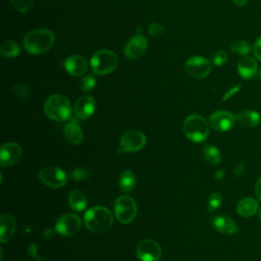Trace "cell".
I'll return each mask as SVG.
<instances>
[{
  "label": "cell",
  "mask_w": 261,
  "mask_h": 261,
  "mask_svg": "<svg viewBox=\"0 0 261 261\" xmlns=\"http://www.w3.org/2000/svg\"><path fill=\"white\" fill-rule=\"evenodd\" d=\"M22 261H31V260H22Z\"/></svg>",
  "instance_id": "b9f144b4"
},
{
  "label": "cell",
  "mask_w": 261,
  "mask_h": 261,
  "mask_svg": "<svg viewBox=\"0 0 261 261\" xmlns=\"http://www.w3.org/2000/svg\"><path fill=\"white\" fill-rule=\"evenodd\" d=\"M211 223L218 232L223 234H234L239 229L237 222L226 215H218L214 217Z\"/></svg>",
  "instance_id": "ac0fdd59"
},
{
  "label": "cell",
  "mask_w": 261,
  "mask_h": 261,
  "mask_svg": "<svg viewBox=\"0 0 261 261\" xmlns=\"http://www.w3.org/2000/svg\"><path fill=\"white\" fill-rule=\"evenodd\" d=\"M66 71L73 76H82L88 70V62L81 55H70L64 61Z\"/></svg>",
  "instance_id": "2e32d148"
},
{
  "label": "cell",
  "mask_w": 261,
  "mask_h": 261,
  "mask_svg": "<svg viewBox=\"0 0 261 261\" xmlns=\"http://www.w3.org/2000/svg\"><path fill=\"white\" fill-rule=\"evenodd\" d=\"M119 187L120 189L125 192L128 193L130 191H133L137 185V178L134 174L133 171L130 170H124L120 176H119V180H118Z\"/></svg>",
  "instance_id": "cb8c5ba5"
},
{
  "label": "cell",
  "mask_w": 261,
  "mask_h": 261,
  "mask_svg": "<svg viewBox=\"0 0 261 261\" xmlns=\"http://www.w3.org/2000/svg\"><path fill=\"white\" fill-rule=\"evenodd\" d=\"M90 176V172L88 169L83 167H76L70 172V178L74 180H83Z\"/></svg>",
  "instance_id": "d6a6232c"
},
{
  "label": "cell",
  "mask_w": 261,
  "mask_h": 261,
  "mask_svg": "<svg viewBox=\"0 0 261 261\" xmlns=\"http://www.w3.org/2000/svg\"><path fill=\"white\" fill-rule=\"evenodd\" d=\"M40 180L50 188H61L67 181L66 172L57 166H46L39 171Z\"/></svg>",
  "instance_id": "52a82bcc"
},
{
  "label": "cell",
  "mask_w": 261,
  "mask_h": 261,
  "mask_svg": "<svg viewBox=\"0 0 261 261\" xmlns=\"http://www.w3.org/2000/svg\"><path fill=\"white\" fill-rule=\"evenodd\" d=\"M21 155V147L17 143H5L1 146L0 149V164L3 167L11 166L19 161Z\"/></svg>",
  "instance_id": "4fadbf2b"
},
{
  "label": "cell",
  "mask_w": 261,
  "mask_h": 261,
  "mask_svg": "<svg viewBox=\"0 0 261 261\" xmlns=\"http://www.w3.org/2000/svg\"><path fill=\"white\" fill-rule=\"evenodd\" d=\"M13 8L18 12H27L33 6L34 0H10Z\"/></svg>",
  "instance_id": "4dcf8cb0"
},
{
  "label": "cell",
  "mask_w": 261,
  "mask_h": 261,
  "mask_svg": "<svg viewBox=\"0 0 261 261\" xmlns=\"http://www.w3.org/2000/svg\"><path fill=\"white\" fill-rule=\"evenodd\" d=\"M136 253L141 261H158L161 258L162 249L156 241L147 239L138 244Z\"/></svg>",
  "instance_id": "8fae6325"
},
{
  "label": "cell",
  "mask_w": 261,
  "mask_h": 261,
  "mask_svg": "<svg viewBox=\"0 0 261 261\" xmlns=\"http://www.w3.org/2000/svg\"><path fill=\"white\" fill-rule=\"evenodd\" d=\"M202 151H203V156L208 163L212 165H218L221 162V154L215 146L206 144L203 147Z\"/></svg>",
  "instance_id": "d4e9b609"
},
{
  "label": "cell",
  "mask_w": 261,
  "mask_h": 261,
  "mask_svg": "<svg viewBox=\"0 0 261 261\" xmlns=\"http://www.w3.org/2000/svg\"><path fill=\"white\" fill-rule=\"evenodd\" d=\"M237 122L244 128H254L261 120V116L257 111L245 110L236 115Z\"/></svg>",
  "instance_id": "44dd1931"
},
{
  "label": "cell",
  "mask_w": 261,
  "mask_h": 261,
  "mask_svg": "<svg viewBox=\"0 0 261 261\" xmlns=\"http://www.w3.org/2000/svg\"><path fill=\"white\" fill-rule=\"evenodd\" d=\"M208 122L214 130L227 132L234 126L237 118L236 115H233L231 112L225 110H218L213 112L209 116Z\"/></svg>",
  "instance_id": "7c38bea8"
},
{
  "label": "cell",
  "mask_w": 261,
  "mask_h": 261,
  "mask_svg": "<svg viewBox=\"0 0 261 261\" xmlns=\"http://www.w3.org/2000/svg\"><path fill=\"white\" fill-rule=\"evenodd\" d=\"M227 59H228V55L223 50H218V51L214 52L211 56V61L216 66H221V65L225 64Z\"/></svg>",
  "instance_id": "1f68e13d"
},
{
  "label": "cell",
  "mask_w": 261,
  "mask_h": 261,
  "mask_svg": "<svg viewBox=\"0 0 261 261\" xmlns=\"http://www.w3.org/2000/svg\"><path fill=\"white\" fill-rule=\"evenodd\" d=\"M146 142V137L142 132L136 129L125 132L119 141V151L125 153L137 152L145 147Z\"/></svg>",
  "instance_id": "ba28073f"
},
{
  "label": "cell",
  "mask_w": 261,
  "mask_h": 261,
  "mask_svg": "<svg viewBox=\"0 0 261 261\" xmlns=\"http://www.w3.org/2000/svg\"><path fill=\"white\" fill-rule=\"evenodd\" d=\"M255 193H256V196H257L258 200L261 201V177H259V179L256 181Z\"/></svg>",
  "instance_id": "8d00e7d4"
},
{
  "label": "cell",
  "mask_w": 261,
  "mask_h": 261,
  "mask_svg": "<svg viewBox=\"0 0 261 261\" xmlns=\"http://www.w3.org/2000/svg\"><path fill=\"white\" fill-rule=\"evenodd\" d=\"M211 62L202 56H192L185 63L186 72L195 79H204L211 71Z\"/></svg>",
  "instance_id": "30bf717a"
},
{
  "label": "cell",
  "mask_w": 261,
  "mask_h": 261,
  "mask_svg": "<svg viewBox=\"0 0 261 261\" xmlns=\"http://www.w3.org/2000/svg\"><path fill=\"white\" fill-rule=\"evenodd\" d=\"M12 92L13 94L21 101H25L29 96H30V92H29V89H28V86L23 83H18L16 84L13 89H12Z\"/></svg>",
  "instance_id": "f1b7e54d"
},
{
  "label": "cell",
  "mask_w": 261,
  "mask_h": 261,
  "mask_svg": "<svg viewBox=\"0 0 261 261\" xmlns=\"http://www.w3.org/2000/svg\"><path fill=\"white\" fill-rule=\"evenodd\" d=\"M138 212L137 203L130 196H120L114 203V213L116 219L123 224L132 222Z\"/></svg>",
  "instance_id": "8992f818"
},
{
  "label": "cell",
  "mask_w": 261,
  "mask_h": 261,
  "mask_svg": "<svg viewBox=\"0 0 261 261\" xmlns=\"http://www.w3.org/2000/svg\"><path fill=\"white\" fill-rule=\"evenodd\" d=\"M148 32H149V35L152 37H159L164 34V28L157 22H152L149 25Z\"/></svg>",
  "instance_id": "836d02e7"
},
{
  "label": "cell",
  "mask_w": 261,
  "mask_h": 261,
  "mask_svg": "<svg viewBox=\"0 0 261 261\" xmlns=\"http://www.w3.org/2000/svg\"><path fill=\"white\" fill-rule=\"evenodd\" d=\"M258 215H259V219H260V221H261V208L259 209V212H258Z\"/></svg>",
  "instance_id": "ab89813d"
},
{
  "label": "cell",
  "mask_w": 261,
  "mask_h": 261,
  "mask_svg": "<svg viewBox=\"0 0 261 261\" xmlns=\"http://www.w3.org/2000/svg\"><path fill=\"white\" fill-rule=\"evenodd\" d=\"M44 112L49 118L62 122L71 117L72 107L66 96L54 94L47 98L44 104Z\"/></svg>",
  "instance_id": "3957f363"
},
{
  "label": "cell",
  "mask_w": 261,
  "mask_h": 261,
  "mask_svg": "<svg viewBox=\"0 0 261 261\" xmlns=\"http://www.w3.org/2000/svg\"><path fill=\"white\" fill-rule=\"evenodd\" d=\"M223 176H224V171L221 170V169H219V170H217V171L215 172L214 178H215L216 180H220V179L223 178Z\"/></svg>",
  "instance_id": "74e56055"
},
{
  "label": "cell",
  "mask_w": 261,
  "mask_h": 261,
  "mask_svg": "<svg viewBox=\"0 0 261 261\" xmlns=\"http://www.w3.org/2000/svg\"><path fill=\"white\" fill-rule=\"evenodd\" d=\"M55 41V35L47 29H36L23 37L24 49L31 54H42L47 52Z\"/></svg>",
  "instance_id": "6da1fadb"
},
{
  "label": "cell",
  "mask_w": 261,
  "mask_h": 261,
  "mask_svg": "<svg viewBox=\"0 0 261 261\" xmlns=\"http://www.w3.org/2000/svg\"><path fill=\"white\" fill-rule=\"evenodd\" d=\"M148 42L143 35L134 36L125 45L124 55L127 59H137L141 57L147 50Z\"/></svg>",
  "instance_id": "5bb4252c"
},
{
  "label": "cell",
  "mask_w": 261,
  "mask_h": 261,
  "mask_svg": "<svg viewBox=\"0 0 261 261\" xmlns=\"http://www.w3.org/2000/svg\"><path fill=\"white\" fill-rule=\"evenodd\" d=\"M82 228V220L80 216L74 213L62 214L56 221V231L64 237H72L76 234Z\"/></svg>",
  "instance_id": "9c48e42d"
},
{
  "label": "cell",
  "mask_w": 261,
  "mask_h": 261,
  "mask_svg": "<svg viewBox=\"0 0 261 261\" xmlns=\"http://www.w3.org/2000/svg\"><path fill=\"white\" fill-rule=\"evenodd\" d=\"M245 169H246L245 164L242 163V162H239L233 168V173H234L236 176H242L245 172Z\"/></svg>",
  "instance_id": "d590c367"
},
{
  "label": "cell",
  "mask_w": 261,
  "mask_h": 261,
  "mask_svg": "<svg viewBox=\"0 0 261 261\" xmlns=\"http://www.w3.org/2000/svg\"><path fill=\"white\" fill-rule=\"evenodd\" d=\"M117 55L108 49L98 50L93 54L90 61L92 70L99 75H105L112 72L117 66Z\"/></svg>",
  "instance_id": "5b68a950"
},
{
  "label": "cell",
  "mask_w": 261,
  "mask_h": 261,
  "mask_svg": "<svg viewBox=\"0 0 261 261\" xmlns=\"http://www.w3.org/2000/svg\"><path fill=\"white\" fill-rule=\"evenodd\" d=\"M209 122L199 114H191L186 117L182 129L188 139L195 143L205 141L209 136Z\"/></svg>",
  "instance_id": "277c9868"
},
{
  "label": "cell",
  "mask_w": 261,
  "mask_h": 261,
  "mask_svg": "<svg viewBox=\"0 0 261 261\" xmlns=\"http://www.w3.org/2000/svg\"><path fill=\"white\" fill-rule=\"evenodd\" d=\"M259 209L258 202L251 197H246L239 201L237 205V212L242 217H251Z\"/></svg>",
  "instance_id": "7402d4cb"
},
{
  "label": "cell",
  "mask_w": 261,
  "mask_h": 261,
  "mask_svg": "<svg viewBox=\"0 0 261 261\" xmlns=\"http://www.w3.org/2000/svg\"><path fill=\"white\" fill-rule=\"evenodd\" d=\"M84 221L90 231L94 233H102L111 227L113 223V215L106 207L94 206L86 211Z\"/></svg>",
  "instance_id": "7a4b0ae2"
},
{
  "label": "cell",
  "mask_w": 261,
  "mask_h": 261,
  "mask_svg": "<svg viewBox=\"0 0 261 261\" xmlns=\"http://www.w3.org/2000/svg\"><path fill=\"white\" fill-rule=\"evenodd\" d=\"M96 110V101L90 95L80 97L73 106L74 114L80 119H87L91 117Z\"/></svg>",
  "instance_id": "9a60e30c"
},
{
  "label": "cell",
  "mask_w": 261,
  "mask_h": 261,
  "mask_svg": "<svg viewBox=\"0 0 261 261\" xmlns=\"http://www.w3.org/2000/svg\"><path fill=\"white\" fill-rule=\"evenodd\" d=\"M63 137L71 145H79L84 139V133L75 120H71L63 127Z\"/></svg>",
  "instance_id": "ffe728a7"
},
{
  "label": "cell",
  "mask_w": 261,
  "mask_h": 261,
  "mask_svg": "<svg viewBox=\"0 0 261 261\" xmlns=\"http://www.w3.org/2000/svg\"><path fill=\"white\" fill-rule=\"evenodd\" d=\"M16 221L8 213H3L0 217V241L1 243L9 242L15 232Z\"/></svg>",
  "instance_id": "e0dca14e"
},
{
  "label": "cell",
  "mask_w": 261,
  "mask_h": 261,
  "mask_svg": "<svg viewBox=\"0 0 261 261\" xmlns=\"http://www.w3.org/2000/svg\"><path fill=\"white\" fill-rule=\"evenodd\" d=\"M96 86V79L93 74L85 75L80 82V88L84 92L92 91Z\"/></svg>",
  "instance_id": "f546056e"
},
{
  "label": "cell",
  "mask_w": 261,
  "mask_h": 261,
  "mask_svg": "<svg viewBox=\"0 0 261 261\" xmlns=\"http://www.w3.org/2000/svg\"><path fill=\"white\" fill-rule=\"evenodd\" d=\"M253 53H254V56L261 61V36L256 40L253 46Z\"/></svg>",
  "instance_id": "e575fe53"
},
{
  "label": "cell",
  "mask_w": 261,
  "mask_h": 261,
  "mask_svg": "<svg viewBox=\"0 0 261 261\" xmlns=\"http://www.w3.org/2000/svg\"><path fill=\"white\" fill-rule=\"evenodd\" d=\"M222 204V196L218 192H213L210 194L207 202V208L209 212L217 210Z\"/></svg>",
  "instance_id": "83f0119b"
},
{
  "label": "cell",
  "mask_w": 261,
  "mask_h": 261,
  "mask_svg": "<svg viewBox=\"0 0 261 261\" xmlns=\"http://www.w3.org/2000/svg\"><path fill=\"white\" fill-rule=\"evenodd\" d=\"M259 79H260V81H261V68H260V70H259Z\"/></svg>",
  "instance_id": "60d3db41"
},
{
  "label": "cell",
  "mask_w": 261,
  "mask_h": 261,
  "mask_svg": "<svg viewBox=\"0 0 261 261\" xmlns=\"http://www.w3.org/2000/svg\"><path fill=\"white\" fill-rule=\"evenodd\" d=\"M0 52L5 57L13 58V57H16L20 53V48L15 41L6 40L1 44Z\"/></svg>",
  "instance_id": "484cf974"
},
{
  "label": "cell",
  "mask_w": 261,
  "mask_h": 261,
  "mask_svg": "<svg viewBox=\"0 0 261 261\" xmlns=\"http://www.w3.org/2000/svg\"><path fill=\"white\" fill-rule=\"evenodd\" d=\"M237 6H244L248 3L249 0H231Z\"/></svg>",
  "instance_id": "f35d334b"
},
{
  "label": "cell",
  "mask_w": 261,
  "mask_h": 261,
  "mask_svg": "<svg viewBox=\"0 0 261 261\" xmlns=\"http://www.w3.org/2000/svg\"><path fill=\"white\" fill-rule=\"evenodd\" d=\"M230 50L238 54V55H242V56H246L250 53L251 51V45L249 42H247L246 40L243 39H238L234 40L231 45H230Z\"/></svg>",
  "instance_id": "4316f807"
},
{
  "label": "cell",
  "mask_w": 261,
  "mask_h": 261,
  "mask_svg": "<svg viewBox=\"0 0 261 261\" xmlns=\"http://www.w3.org/2000/svg\"><path fill=\"white\" fill-rule=\"evenodd\" d=\"M68 203L71 209L77 212H82L88 205L87 197L80 190H72L68 195Z\"/></svg>",
  "instance_id": "603a6c76"
},
{
  "label": "cell",
  "mask_w": 261,
  "mask_h": 261,
  "mask_svg": "<svg viewBox=\"0 0 261 261\" xmlns=\"http://www.w3.org/2000/svg\"><path fill=\"white\" fill-rule=\"evenodd\" d=\"M238 71L240 75L245 80L253 79L258 71V65L256 60L251 56H243L238 62Z\"/></svg>",
  "instance_id": "d6986e66"
}]
</instances>
